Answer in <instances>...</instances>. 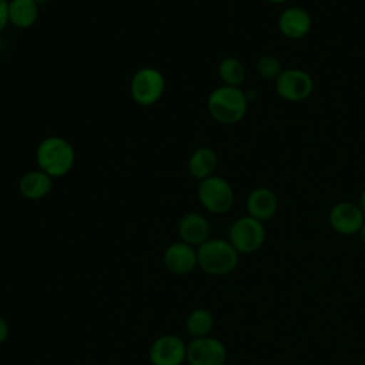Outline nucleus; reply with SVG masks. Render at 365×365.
Returning a JSON list of instances; mask_svg holds the SVG:
<instances>
[{
  "mask_svg": "<svg viewBox=\"0 0 365 365\" xmlns=\"http://www.w3.org/2000/svg\"><path fill=\"white\" fill-rule=\"evenodd\" d=\"M274 84L278 97L289 103L305 101L314 91L311 74L301 68H284Z\"/></svg>",
  "mask_w": 365,
  "mask_h": 365,
  "instance_id": "0eeeda50",
  "label": "nucleus"
},
{
  "mask_svg": "<svg viewBox=\"0 0 365 365\" xmlns=\"http://www.w3.org/2000/svg\"><path fill=\"white\" fill-rule=\"evenodd\" d=\"M228 352L224 342L211 335L192 338L187 344L188 365H224Z\"/></svg>",
  "mask_w": 365,
  "mask_h": 365,
  "instance_id": "6e6552de",
  "label": "nucleus"
},
{
  "mask_svg": "<svg viewBox=\"0 0 365 365\" xmlns=\"http://www.w3.org/2000/svg\"><path fill=\"white\" fill-rule=\"evenodd\" d=\"M9 1L7 0H0V31H3L6 29V26L9 24Z\"/></svg>",
  "mask_w": 365,
  "mask_h": 365,
  "instance_id": "412c9836",
  "label": "nucleus"
},
{
  "mask_svg": "<svg viewBox=\"0 0 365 365\" xmlns=\"http://www.w3.org/2000/svg\"><path fill=\"white\" fill-rule=\"evenodd\" d=\"M34 1H36L38 6H41V4H44L47 0H34Z\"/></svg>",
  "mask_w": 365,
  "mask_h": 365,
  "instance_id": "a878e982",
  "label": "nucleus"
},
{
  "mask_svg": "<svg viewBox=\"0 0 365 365\" xmlns=\"http://www.w3.org/2000/svg\"><path fill=\"white\" fill-rule=\"evenodd\" d=\"M9 334H10L9 324H7V321L0 315V344H3V342L7 341Z\"/></svg>",
  "mask_w": 365,
  "mask_h": 365,
  "instance_id": "4be33fe9",
  "label": "nucleus"
},
{
  "mask_svg": "<svg viewBox=\"0 0 365 365\" xmlns=\"http://www.w3.org/2000/svg\"><path fill=\"white\" fill-rule=\"evenodd\" d=\"M247 215L264 222L271 220L278 211V197L268 187L252 188L245 198Z\"/></svg>",
  "mask_w": 365,
  "mask_h": 365,
  "instance_id": "ddd939ff",
  "label": "nucleus"
},
{
  "mask_svg": "<svg viewBox=\"0 0 365 365\" xmlns=\"http://www.w3.org/2000/svg\"><path fill=\"white\" fill-rule=\"evenodd\" d=\"M214 328V315L205 308L192 309L185 319V329L192 338L208 336Z\"/></svg>",
  "mask_w": 365,
  "mask_h": 365,
  "instance_id": "a211bd4d",
  "label": "nucleus"
},
{
  "mask_svg": "<svg viewBox=\"0 0 365 365\" xmlns=\"http://www.w3.org/2000/svg\"><path fill=\"white\" fill-rule=\"evenodd\" d=\"M151 365H181L187 361V344L174 334L158 336L150 346Z\"/></svg>",
  "mask_w": 365,
  "mask_h": 365,
  "instance_id": "1a4fd4ad",
  "label": "nucleus"
},
{
  "mask_svg": "<svg viewBox=\"0 0 365 365\" xmlns=\"http://www.w3.org/2000/svg\"><path fill=\"white\" fill-rule=\"evenodd\" d=\"M267 3H271V4H284L287 3L288 0H265Z\"/></svg>",
  "mask_w": 365,
  "mask_h": 365,
  "instance_id": "393cba45",
  "label": "nucleus"
},
{
  "mask_svg": "<svg viewBox=\"0 0 365 365\" xmlns=\"http://www.w3.org/2000/svg\"><path fill=\"white\" fill-rule=\"evenodd\" d=\"M165 78L153 67H143L137 70L130 83L131 98L140 106H153L164 94Z\"/></svg>",
  "mask_w": 365,
  "mask_h": 365,
  "instance_id": "423d86ee",
  "label": "nucleus"
},
{
  "mask_svg": "<svg viewBox=\"0 0 365 365\" xmlns=\"http://www.w3.org/2000/svg\"><path fill=\"white\" fill-rule=\"evenodd\" d=\"M53 188V178L41 170L26 173L19 181L20 194L31 201L44 198Z\"/></svg>",
  "mask_w": 365,
  "mask_h": 365,
  "instance_id": "2eb2a0df",
  "label": "nucleus"
},
{
  "mask_svg": "<svg viewBox=\"0 0 365 365\" xmlns=\"http://www.w3.org/2000/svg\"><path fill=\"white\" fill-rule=\"evenodd\" d=\"M277 26L285 38L301 40L311 31L312 17L308 10L301 6H289L279 13Z\"/></svg>",
  "mask_w": 365,
  "mask_h": 365,
  "instance_id": "9b49d317",
  "label": "nucleus"
},
{
  "mask_svg": "<svg viewBox=\"0 0 365 365\" xmlns=\"http://www.w3.org/2000/svg\"><path fill=\"white\" fill-rule=\"evenodd\" d=\"M218 77L224 86L241 87L245 81V67L235 57H225L218 64Z\"/></svg>",
  "mask_w": 365,
  "mask_h": 365,
  "instance_id": "6ab92c4d",
  "label": "nucleus"
},
{
  "mask_svg": "<svg viewBox=\"0 0 365 365\" xmlns=\"http://www.w3.org/2000/svg\"><path fill=\"white\" fill-rule=\"evenodd\" d=\"M358 205H359V208L362 210V212H364V215H365V188H364V190H362V192L359 194Z\"/></svg>",
  "mask_w": 365,
  "mask_h": 365,
  "instance_id": "5701e85b",
  "label": "nucleus"
},
{
  "mask_svg": "<svg viewBox=\"0 0 365 365\" xmlns=\"http://www.w3.org/2000/svg\"><path fill=\"white\" fill-rule=\"evenodd\" d=\"M207 108L217 123L225 125L237 124L247 113L248 97L241 87L220 86L210 93Z\"/></svg>",
  "mask_w": 365,
  "mask_h": 365,
  "instance_id": "f03ea898",
  "label": "nucleus"
},
{
  "mask_svg": "<svg viewBox=\"0 0 365 365\" xmlns=\"http://www.w3.org/2000/svg\"><path fill=\"white\" fill-rule=\"evenodd\" d=\"M218 164L217 153L210 147H200L188 158L187 168L192 178L201 181L211 175H214V171Z\"/></svg>",
  "mask_w": 365,
  "mask_h": 365,
  "instance_id": "dca6fc26",
  "label": "nucleus"
},
{
  "mask_svg": "<svg viewBox=\"0 0 365 365\" xmlns=\"http://www.w3.org/2000/svg\"><path fill=\"white\" fill-rule=\"evenodd\" d=\"M163 264L174 275H187L198 267L197 250L184 241L173 242L163 254Z\"/></svg>",
  "mask_w": 365,
  "mask_h": 365,
  "instance_id": "f8f14e48",
  "label": "nucleus"
},
{
  "mask_svg": "<svg viewBox=\"0 0 365 365\" xmlns=\"http://www.w3.org/2000/svg\"><path fill=\"white\" fill-rule=\"evenodd\" d=\"M198 267L208 275L221 277L234 271L240 261V254L224 238H208L197 247Z\"/></svg>",
  "mask_w": 365,
  "mask_h": 365,
  "instance_id": "7ed1b4c3",
  "label": "nucleus"
},
{
  "mask_svg": "<svg viewBox=\"0 0 365 365\" xmlns=\"http://www.w3.org/2000/svg\"><path fill=\"white\" fill-rule=\"evenodd\" d=\"M40 6L34 0H10L9 1V23L17 29H30L38 17Z\"/></svg>",
  "mask_w": 365,
  "mask_h": 365,
  "instance_id": "f3484780",
  "label": "nucleus"
},
{
  "mask_svg": "<svg viewBox=\"0 0 365 365\" xmlns=\"http://www.w3.org/2000/svg\"><path fill=\"white\" fill-rule=\"evenodd\" d=\"M197 197L201 205L211 214L228 212L235 201V194L231 184L225 178L215 174L200 181Z\"/></svg>",
  "mask_w": 365,
  "mask_h": 365,
  "instance_id": "20e7f679",
  "label": "nucleus"
},
{
  "mask_svg": "<svg viewBox=\"0 0 365 365\" xmlns=\"http://www.w3.org/2000/svg\"><path fill=\"white\" fill-rule=\"evenodd\" d=\"M36 161L38 170L58 178L71 171L76 163L74 147L63 137L51 135L40 141L36 150Z\"/></svg>",
  "mask_w": 365,
  "mask_h": 365,
  "instance_id": "f257e3e1",
  "label": "nucleus"
},
{
  "mask_svg": "<svg viewBox=\"0 0 365 365\" xmlns=\"http://www.w3.org/2000/svg\"><path fill=\"white\" fill-rule=\"evenodd\" d=\"M358 235H359V240H361V242L365 245V221H364V224H362V227H361V230H359Z\"/></svg>",
  "mask_w": 365,
  "mask_h": 365,
  "instance_id": "b1692460",
  "label": "nucleus"
},
{
  "mask_svg": "<svg viewBox=\"0 0 365 365\" xmlns=\"http://www.w3.org/2000/svg\"><path fill=\"white\" fill-rule=\"evenodd\" d=\"M257 73L261 78L264 80H272L275 81L278 78V76L282 73L284 67L282 63L278 57L272 56V54H264L257 60L255 64Z\"/></svg>",
  "mask_w": 365,
  "mask_h": 365,
  "instance_id": "aec40b11",
  "label": "nucleus"
},
{
  "mask_svg": "<svg viewBox=\"0 0 365 365\" xmlns=\"http://www.w3.org/2000/svg\"><path fill=\"white\" fill-rule=\"evenodd\" d=\"M210 222L208 220L198 212L185 214L178 222V235L181 241L200 247L210 238Z\"/></svg>",
  "mask_w": 365,
  "mask_h": 365,
  "instance_id": "4468645a",
  "label": "nucleus"
},
{
  "mask_svg": "<svg viewBox=\"0 0 365 365\" xmlns=\"http://www.w3.org/2000/svg\"><path fill=\"white\" fill-rule=\"evenodd\" d=\"M267 231L264 222L250 217L242 215L237 218L228 230V241L241 254H254L265 242Z\"/></svg>",
  "mask_w": 365,
  "mask_h": 365,
  "instance_id": "39448f33",
  "label": "nucleus"
},
{
  "mask_svg": "<svg viewBox=\"0 0 365 365\" xmlns=\"http://www.w3.org/2000/svg\"><path fill=\"white\" fill-rule=\"evenodd\" d=\"M365 215L358 204L351 201H341L331 207L328 212V222L331 228L341 235H354L358 234Z\"/></svg>",
  "mask_w": 365,
  "mask_h": 365,
  "instance_id": "9d476101",
  "label": "nucleus"
}]
</instances>
